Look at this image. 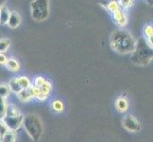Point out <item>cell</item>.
Returning a JSON list of instances; mask_svg holds the SVG:
<instances>
[{
    "mask_svg": "<svg viewBox=\"0 0 153 142\" xmlns=\"http://www.w3.org/2000/svg\"><path fill=\"white\" fill-rule=\"evenodd\" d=\"M110 46L120 54H132L137 46V41L126 29H117L111 35Z\"/></svg>",
    "mask_w": 153,
    "mask_h": 142,
    "instance_id": "1",
    "label": "cell"
},
{
    "mask_svg": "<svg viewBox=\"0 0 153 142\" xmlns=\"http://www.w3.org/2000/svg\"><path fill=\"white\" fill-rule=\"evenodd\" d=\"M153 59V49L147 41L141 38L137 42V46L131 54L130 60L136 65H147Z\"/></svg>",
    "mask_w": 153,
    "mask_h": 142,
    "instance_id": "2",
    "label": "cell"
},
{
    "mask_svg": "<svg viewBox=\"0 0 153 142\" xmlns=\"http://www.w3.org/2000/svg\"><path fill=\"white\" fill-rule=\"evenodd\" d=\"M22 126L26 133L34 142H37L43 135V125L41 119L35 114H28L24 116Z\"/></svg>",
    "mask_w": 153,
    "mask_h": 142,
    "instance_id": "3",
    "label": "cell"
},
{
    "mask_svg": "<svg viewBox=\"0 0 153 142\" xmlns=\"http://www.w3.org/2000/svg\"><path fill=\"white\" fill-rule=\"evenodd\" d=\"M50 1L49 0H34L30 3V14L33 20L44 21L50 14Z\"/></svg>",
    "mask_w": 153,
    "mask_h": 142,
    "instance_id": "4",
    "label": "cell"
},
{
    "mask_svg": "<svg viewBox=\"0 0 153 142\" xmlns=\"http://www.w3.org/2000/svg\"><path fill=\"white\" fill-rule=\"evenodd\" d=\"M122 124L126 130L131 133H137L141 130V124L133 116L128 115L123 118Z\"/></svg>",
    "mask_w": 153,
    "mask_h": 142,
    "instance_id": "5",
    "label": "cell"
},
{
    "mask_svg": "<svg viewBox=\"0 0 153 142\" xmlns=\"http://www.w3.org/2000/svg\"><path fill=\"white\" fill-rule=\"evenodd\" d=\"M23 119H24V116L20 115L18 117H5L2 120L7 125V127L10 131L15 132V131L20 128V126H22Z\"/></svg>",
    "mask_w": 153,
    "mask_h": 142,
    "instance_id": "6",
    "label": "cell"
},
{
    "mask_svg": "<svg viewBox=\"0 0 153 142\" xmlns=\"http://www.w3.org/2000/svg\"><path fill=\"white\" fill-rule=\"evenodd\" d=\"M37 93H38L37 88H36L34 85H31L30 87H29L27 89H24V90L21 91L17 95V97H18V99H20L21 102H30V99L36 98V96H37Z\"/></svg>",
    "mask_w": 153,
    "mask_h": 142,
    "instance_id": "7",
    "label": "cell"
},
{
    "mask_svg": "<svg viewBox=\"0 0 153 142\" xmlns=\"http://www.w3.org/2000/svg\"><path fill=\"white\" fill-rule=\"evenodd\" d=\"M51 88H52V86H51V82L49 80H47L43 85L37 88L38 93H37V96H36V99L40 102H45L46 99L50 97V94L51 92Z\"/></svg>",
    "mask_w": 153,
    "mask_h": 142,
    "instance_id": "8",
    "label": "cell"
},
{
    "mask_svg": "<svg viewBox=\"0 0 153 142\" xmlns=\"http://www.w3.org/2000/svg\"><path fill=\"white\" fill-rule=\"evenodd\" d=\"M113 18H114L115 23L117 24L119 27H125L126 23H128V18H126L125 13L122 10H119L116 13H114Z\"/></svg>",
    "mask_w": 153,
    "mask_h": 142,
    "instance_id": "9",
    "label": "cell"
},
{
    "mask_svg": "<svg viewBox=\"0 0 153 142\" xmlns=\"http://www.w3.org/2000/svg\"><path fill=\"white\" fill-rule=\"evenodd\" d=\"M10 13H12V12H10L9 8L6 5L0 8V25H8Z\"/></svg>",
    "mask_w": 153,
    "mask_h": 142,
    "instance_id": "10",
    "label": "cell"
},
{
    "mask_svg": "<svg viewBox=\"0 0 153 142\" xmlns=\"http://www.w3.org/2000/svg\"><path fill=\"white\" fill-rule=\"evenodd\" d=\"M20 22H21V17H20L19 13L17 12H12L10 19H9V22H8L9 27L10 29H15L20 25Z\"/></svg>",
    "mask_w": 153,
    "mask_h": 142,
    "instance_id": "11",
    "label": "cell"
},
{
    "mask_svg": "<svg viewBox=\"0 0 153 142\" xmlns=\"http://www.w3.org/2000/svg\"><path fill=\"white\" fill-rule=\"evenodd\" d=\"M116 108H117V110L121 113L126 112V111H128V99H126V98H123V97L117 99V101H116Z\"/></svg>",
    "mask_w": 153,
    "mask_h": 142,
    "instance_id": "12",
    "label": "cell"
},
{
    "mask_svg": "<svg viewBox=\"0 0 153 142\" xmlns=\"http://www.w3.org/2000/svg\"><path fill=\"white\" fill-rule=\"evenodd\" d=\"M9 86H10V91L15 93L16 95H18L21 91L23 90L22 88H21L20 85H19V82H18V80H17V77H14L13 78L12 80L10 81L9 82Z\"/></svg>",
    "mask_w": 153,
    "mask_h": 142,
    "instance_id": "13",
    "label": "cell"
},
{
    "mask_svg": "<svg viewBox=\"0 0 153 142\" xmlns=\"http://www.w3.org/2000/svg\"><path fill=\"white\" fill-rule=\"evenodd\" d=\"M22 115L20 113V110L13 104H9L7 106L6 111V117H18V116Z\"/></svg>",
    "mask_w": 153,
    "mask_h": 142,
    "instance_id": "14",
    "label": "cell"
},
{
    "mask_svg": "<svg viewBox=\"0 0 153 142\" xmlns=\"http://www.w3.org/2000/svg\"><path fill=\"white\" fill-rule=\"evenodd\" d=\"M5 65L7 66V68H8L9 70L13 71V72L17 71V70L19 69V67H20L19 63H18L16 60L12 59V58H10V59H8V61H7L6 65Z\"/></svg>",
    "mask_w": 153,
    "mask_h": 142,
    "instance_id": "15",
    "label": "cell"
},
{
    "mask_svg": "<svg viewBox=\"0 0 153 142\" xmlns=\"http://www.w3.org/2000/svg\"><path fill=\"white\" fill-rule=\"evenodd\" d=\"M17 80H18V82H19L21 88H22L23 90H24V89H27V88L31 86V82H30V79L28 77H26V76H19V77H17Z\"/></svg>",
    "mask_w": 153,
    "mask_h": 142,
    "instance_id": "16",
    "label": "cell"
},
{
    "mask_svg": "<svg viewBox=\"0 0 153 142\" xmlns=\"http://www.w3.org/2000/svg\"><path fill=\"white\" fill-rule=\"evenodd\" d=\"M10 93V86L7 83H0V98L6 99Z\"/></svg>",
    "mask_w": 153,
    "mask_h": 142,
    "instance_id": "17",
    "label": "cell"
},
{
    "mask_svg": "<svg viewBox=\"0 0 153 142\" xmlns=\"http://www.w3.org/2000/svg\"><path fill=\"white\" fill-rule=\"evenodd\" d=\"M8 104L6 103V101L3 98H0V120L3 119L6 117V111H7Z\"/></svg>",
    "mask_w": 153,
    "mask_h": 142,
    "instance_id": "18",
    "label": "cell"
},
{
    "mask_svg": "<svg viewBox=\"0 0 153 142\" xmlns=\"http://www.w3.org/2000/svg\"><path fill=\"white\" fill-rule=\"evenodd\" d=\"M10 46V39H0V53H4L5 51H7L8 49Z\"/></svg>",
    "mask_w": 153,
    "mask_h": 142,
    "instance_id": "19",
    "label": "cell"
},
{
    "mask_svg": "<svg viewBox=\"0 0 153 142\" xmlns=\"http://www.w3.org/2000/svg\"><path fill=\"white\" fill-rule=\"evenodd\" d=\"M0 141L1 142H15L14 132H13V131H9V132L0 139Z\"/></svg>",
    "mask_w": 153,
    "mask_h": 142,
    "instance_id": "20",
    "label": "cell"
},
{
    "mask_svg": "<svg viewBox=\"0 0 153 142\" xmlns=\"http://www.w3.org/2000/svg\"><path fill=\"white\" fill-rule=\"evenodd\" d=\"M51 108L55 112H62L64 110V104L61 101H53L51 102Z\"/></svg>",
    "mask_w": 153,
    "mask_h": 142,
    "instance_id": "21",
    "label": "cell"
},
{
    "mask_svg": "<svg viewBox=\"0 0 153 142\" xmlns=\"http://www.w3.org/2000/svg\"><path fill=\"white\" fill-rule=\"evenodd\" d=\"M107 8H108V10H110V12H111L112 13H116L117 10H120V8H119V3H118L117 1H110V2H108Z\"/></svg>",
    "mask_w": 153,
    "mask_h": 142,
    "instance_id": "22",
    "label": "cell"
},
{
    "mask_svg": "<svg viewBox=\"0 0 153 142\" xmlns=\"http://www.w3.org/2000/svg\"><path fill=\"white\" fill-rule=\"evenodd\" d=\"M9 131L10 130L8 129L7 125L5 124V122L1 119V120H0V139H1L3 136L9 132Z\"/></svg>",
    "mask_w": 153,
    "mask_h": 142,
    "instance_id": "23",
    "label": "cell"
},
{
    "mask_svg": "<svg viewBox=\"0 0 153 142\" xmlns=\"http://www.w3.org/2000/svg\"><path fill=\"white\" fill-rule=\"evenodd\" d=\"M47 81V79H45L44 77H42V76H37L35 79H34V86L35 87H37L39 88L40 86H42L44 85V83L46 82Z\"/></svg>",
    "mask_w": 153,
    "mask_h": 142,
    "instance_id": "24",
    "label": "cell"
},
{
    "mask_svg": "<svg viewBox=\"0 0 153 142\" xmlns=\"http://www.w3.org/2000/svg\"><path fill=\"white\" fill-rule=\"evenodd\" d=\"M144 33L146 35V37L149 39L150 37H152L153 36V27L151 25H147L145 27L144 29Z\"/></svg>",
    "mask_w": 153,
    "mask_h": 142,
    "instance_id": "25",
    "label": "cell"
},
{
    "mask_svg": "<svg viewBox=\"0 0 153 142\" xmlns=\"http://www.w3.org/2000/svg\"><path fill=\"white\" fill-rule=\"evenodd\" d=\"M118 3L123 9H128L132 6V4H133V2L130 1V0H121V1H118Z\"/></svg>",
    "mask_w": 153,
    "mask_h": 142,
    "instance_id": "26",
    "label": "cell"
},
{
    "mask_svg": "<svg viewBox=\"0 0 153 142\" xmlns=\"http://www.w3.org/2000/svg\"><path fill=\"white\" fill-rule=\"evenodd\" d=\"M8 59L4 53H0V65H6Z\"/></svg>",
    "mask_w": 153,
    "mask_h": 142,
    "instance_id": "27",
    "label": "cell"
},
{
    "mask_svg": "<svg viewBox=\"0 0 153 142\" xmlns=\"http://www.w3.org/2000/svg\"><path fill=\"white\" fill-rule=\"evenodd\" d=\"M147 43H149V45L153 49V36H152V37H150V38L147 39Z\"/></svg>",
    "mask_w": 153,
    "mask_h": 142,
    "instance_id": "28",
    "label": "cell"
},
{
    "mask_svg": "<svg viewBox=\"0 0 153 142\" xmlns=\"http://www.w3.org/2000/svg\"><path fill=\"white\" fill-rule=\"evenodd\" d=\"M5 3V1H4V0H0V8H1L2 6H4V4Z\"/></svg>",
    "mask_w": 153,
    "mask_h": 142,
    "instance_id": "29",
    "label": "cell"
}]
</instances>
